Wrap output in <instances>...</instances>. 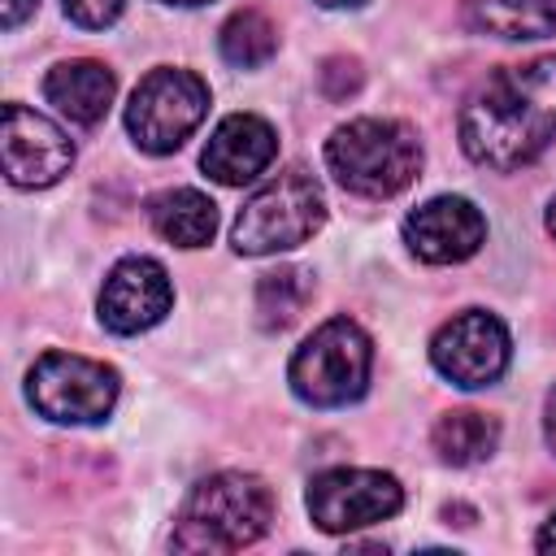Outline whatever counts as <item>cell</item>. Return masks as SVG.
I'll return each instance as SVG.
<instances>
[{
  "label": "cell",
  "mask_w": 556,
  "mask_h": 556,
  "mask_svg": "<svg viewBox=\"0 0 556 556\" xmlns=\"http://www.w3.org/2000/svg\"><path fill=\"white\" fill-rule=\"evenodd\" d=\"M469 26L500 39L556 35V0H469Z\"/></svg>",
  "instance_id": "e0dca14e"
},
{
  "label": "cell",
  "mask_w": 556,
  "mask_h": 556,
  "mask_svg": "<svg viewBox=\"0 0 556 556\" xmlns=\"http://www.w3.org/2000/svg\"><path fill=\"white\" fill-rule=\"evenodd\" d=\"M148 222L174 248H204L217 230V204L195 187H174L148 200Z\"/></svg>",
  "instance_id": "9a60e30c"
},
{
  "label": "cell",
  "mask_w": 556,
  "mask_h": 556,
  "mask_svg": "<svg viewBox=\"0 0 556 556\" xmlns=\"http://www.w3.org/2000/svg\"><path fill=\"white\" fill-rule=\"evenodd\" d=\"M0 156H4V178L13 187H52L61 174H70L74 143L43 113L26 104H4Z\"/></svg>",
  "instance_id": "30bf717a"
},
{
  "label": "cell",
  "mask_w": 556,
  "mask_h": 556,
  "mask_svg": "<svg viewBox=\"0 0 556 556\" xmlns=\"http://www.w3.org/2000/svg\"><path fill=\"white\" fill-rule=\"evenodd\" d=\"M321 9H356V4H365V0H317Z\"/></svg>",
  "instance_id": "d4e9b609"
},
{
  "label": "cell",
  "mask_w": 556,
  "mask_h": 556,
  "mask_svg": "<svg viewBox=\"0 0 556 556\" xmlns=\"http://www.w3.org/2000/svg\"><path fill=\"white\" fill-rule=\"evenodd\" d=\"M556 139V52L495 70L460 113V148L486 169H521Z\"/></svg>",
  "instance_id": "6da1fadb"
},
{
  "label": "cell",
  "mask_w": 556,
  "mask_h": 556,
  "mask_svg": "<svg viewBox=\"0 0 556 556\" xmlns=\"http://www.w3.org/2000/svg\"><path fill=\"white\" fill-rule=\"evenodd\" d=\"M543 434H547V447L556 452V387L547 395V417H543Z\"/></svg>",
  "instance_id": "603a6c76"
},
{
  "label": "cell",
  "mask_w": 556,
  "mask_h": 556,
  "mask_svg": "<svg viewBox=\"0 0 556 556\" xmlns=\"http://www.w3.org/2000/svg\"><path fill=\"white\" fill-rule=\"evenodd\" d=\"M174 304V287L161 261L152 256H126L109 269L100 287V326L113 334H139L152 330Z\"/></svg>",
  "instance_id": "8fae6325"
},
{
  "label": "cell",
  "mask_w": 556,
  "mask_h": 556,
  "mask_svg": "<svg viewBox=\"0 0 556 556\" xmlns=\"http://www.w3.org/2000/svg\"><path fill=\"white\" fill-rule=\"evenodd\" d=\"M430 443L439 452L443 465H478L486 460L495 447H500V421L491 413H478V408H452L434 421L430 430Z\"/></svg>",
  "instance_id": "2e32d148"
},
{
  "label": "cell",
  "mask_w": 556,
  "mask_h": 556,
  "mask_svg": "<svg viewBox=\"0 0 556 556\" xmlns=\"http://www.w3.org/2000/svg\"><path fill=\"white\" fill-rule=\"evenodd\" d=\"M334 182L365 200L400 195L421 169V139L395 117H356L326 139Z\"/></svg>",
  "instance_id": "3957f363"
},
{
  "label": "cell",
  "mask_w": 556,
  "mask_h": 556,
  "mask_svg": "<svg viewBox=\"0 0 556 556\" xmlns=\"http://www.w3.org/2000/svg\"><path fill=\"white\" fill-rule=\"evenodd\" d=\"M113 91H117L113 70L100 65V61H91V56L61 61V65H52L48 78H43L48 104H52L61 117L78 122V126H96V122L109 113Z\"/></svg>",
  "instance_id": "5bb4252c"
},
{
  "label": "cell",
  "mask_w": 556,
  "mask_h": 556,
  "mask_svg": "<svg viewBox=\"0 0 556 556\" xmlns=\"http://www.w3.org/2000/svg\"><path fill=\"white\" fill-rule=\"evenodd\" d=\"M26 400L39 417L61 426L104 421L117 404V369L74 352H48L26 374Z\"/></svg>",
  "instance_id": "52a82bcc"
},
{
  "label": "cell",
  "mask_w": 556,
  "mask_h": 556,
  "mask_svg": "<svg viewBox=\"0 0 556 556\" xmlns=\"http://www.w3.org/2000/svg\"><path fill=\"white\" fill-rule=\"evenodd\" d=\"M430 361L452 387L465 391L491 387L508 369V330L500 317L482 308H465L439 326V334L430 339Z\"/></svg>",
  "instance_id": "9c48e42d"
},
{
  "label": "cell",
  "mask_w": 556,
  "mask_h": 556,
  "mask_svg": "<svg viewBox=\"0 0 556 556\" xmlns=\"http://www.w3.org/2000/svg\"><path fill=\"white\" fill-rule=\"evenodd\" d=\"M61 4H65V17H70L74 26H83V30H104V26L117 22V13H122L126 0H61Z\"/></svg>",
  "instance_id": "ffe728a7"
},
{
  "label": "cell",
  "mask_w": 556,
  "mask_h": 556,
  "mask_svg": "<svg viewBox=\"0 0 556 556\" xmlns=\"http://www.w3.org/2000/svg\"><path fill=\"white\" fill-rule=\"evenodd\" d=\"M278 152V135L265 117L256 113H230L217 122V130L208 135L204 152H200V165L213 182L222 187H243L252 178H261L269 169Z\"/></svg>",
  "instance_id": "4fadbf2b"
},
{
  "label": "cell",
  "mask_w": 556,
  "mask_h": 556,
  "mask_svg": "<svg viewBox=\"0 0 556 556\" xmlns=\"http://www.w3.org/2000/svg\"><path fill=\"white\" fill-rule=\"evenodd\" d=\"M547 230L556 235V195H552V204H547Z\"/></svg>",
  "instance_id": "484cf974"
},
{
  "label": "cell",
  "mask_w": 556,
  "mask_h": 556,
  "mask_svg": "<svg viewBox=\"0 0 556 556\" xmlns=\"http://www.w3.org/2000/svg\"><path fill=\"white\" fill-rule=\"evenodd\" d=\"M486 239L482 213L465 195H434L404 217V243L426 265L469 261Z\"/></svg>",
  "instance_id": "7c38bea8"
},
{
  "label": "cell",
  "mask_w": 556,
  "mask_h": 556,
  "mask_svg": "<svg viewBox=\"0 0 556 556\" xmlns=\"http://www.w3.org/2000/svg\"><path fill=\"white\" fill-rule=\"evenodd\" d=\"M217 48H222V56H226L235 70H256V65H265V61L274 56L278 30H274V22H269L265 13L239 9L235 17H226V26H222V35H217Z\"/></svg>",
  "instance_id": "d6986e66"
},
{
  "label": "cell",
  "mask_w": 556,
  "mask_h": 556,
  "mask_svg": "<svg viewBox=\"0 0 556 556\" xmlns=\"http://www.w3.org/2000/svg\"><path fill=\"white\" fill-rule=\"evenodd\" d=\"M35 4H39V0H0V22H4V30H17V26L35 13Z\"/></svg>",
  "instance_id": "7402d4cb"
},
{
  "label": "cell",
  "mask_w": 556,
  "mask_h": 556,
  "mask_svg": "<svg viewBox=\"0 0 556 556\" xmlns=\"http://www.w3.org/2000/svg\"><path fill=\"white\" fill-rule=\"evenodd\" d=\"M308 300H313V274L300 265H278L256 282V321L265 330H287Z\"/></svg>",
  "instance_id": "ac0fdd59"
},
{
  "label": "cell",
  "mask_w": 556,
  "mask_h": 556,
  "mask_svg": "<svg viewBox=\"0 0 556 556\" xmlns=\"http://www.w3.org/2000/svg\"><path fill=\"white\" fill-rule=\"evenodd\" d=\"M308 517L326 534H348L400 513L404 491L382 469H326L308 482Z\"/></svg>",
  "instance_id": "ba28073f"
},
{
  "label": "cell",
  "mask_w": 556,
  "mask_h": 556,
  "mask_svg": "<svg viewBox=\"0 0 556 556\" xmlns=\"http://www.w3.org/2000/svg\"><path fill=\"white\" fill-rule=\"evenodd\" d=\"M165 4H182V9H191V4H208V0H165Z\"/></svg>",
  "instance_id": "4316f807"
},
{
  "label": "cell",
  "mask_w": 556,
  "mask_h": 556,
  "mask_svg": "<svg viewBox=\"0 0 556 556\" xmlns=\"http://www.w3.org/2000/svg\"><path fill=\"white\" fill-rule=\"evenodd\" d=\"M539 552H556V517L539 530Z\"/></svg>",
  "instance_id": "cb8c5ba5"
},
{
  "label": "cell",
  "mask_w": 556,
  "mask_h": 556,
  "mask_svg": "<svg viewBox=\"0 0 556 556\" xmlns=\"http://www.w3.org/2000/svg\"><path fill=\"white\" fill-rule=\"evenodd\" d=\"M204 113H208V87H204L200 74H191V70H152L130 91L126 130L143 152L165 156V152H178L191 139V130L204 122Z\"/></svg>",
  "instance_id": "8992f818"
},
{
  "label": "cell",
  "mask_w": 556,
  "mask_h": 556,
  "mask_svg": "<svg viewBox=\"0 0 556 556\" xmlns=\"http://www.w3.org/2000/svg\"><path fill=\"white\" fill-rule=\"evenodd\" d=\"M369 365H374V343L369 334L348 321V317H330L321 321L291 356L287 382L291 391L313 404V408H339L365 395L369 382Z\"/></svg>",
  "instance_id": "5b68a950"
},
{
  "label": "cell",
  "mask_w": 556,
  "mask_h": 556,
  "mask_svg": "<svg viewBox=\"0 0 556 556\" xmlns=\"http://www.w3.org/2000/svg\"><path fill=\"white\" fill-rule=\"evenodd\" d=\"M356 87H361V65H356L352 56H330V61L321 65V91H326L330 100H348Z\"/></svg>",
  "instance_id": "44dd1931"
},
{
  "label": "cell",
  "mask_w": 556,
  "mask_h": 556,
  "mask_svg": "<svg viewBox=\"0 0 556 556\" xmlns=\"http://www.w3.org/2000/svg\"><path fill=\"white\" fill-rule=\"evenodd\" d=\"M321 222H326V195L317 178L291 165L243 200L230 243L243 256H269V252L300 248L321 230Z\"/></svg>",
  "instance_id": "277c9868"
},
{
  "label": "cell",
  "mask_w": 556,
  "mask_h": 556,
  "mask_svg": "<svg viewBox=\"0 0 556 556\" xmlns=\"http://www.w3.org/2000/svg\"><path fill=\"white\" fill-rule=\"evenodd\" d=\"M274 521V491L256 473H213L204 478L174 526L178 552H239L252 547Z\"/></svg>",
  "instance_id": "7a4b0ae2"
}]
</instances>
